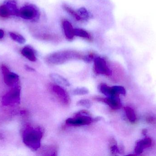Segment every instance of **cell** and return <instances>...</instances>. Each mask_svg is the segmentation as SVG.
I'll list each match as a JSON object with an SVG mask.
<instances>
[{"instance_id":"14","label":"cell","mask_w":156,"mask_h":156,"mask_svg":"<svg viewBox=\"0 0 156 156\" xmlns=\"http://www.w3.org/2000/svg\"><path fill=\"white\" fill-rule=\"evenodd\" d=\"M4 5L10 11L11 15L18 16L19 10L17 8L15 0H7L5 1Z\"/></svg>"},{"instance_id":"28","label":"cell","mask_w":156,"mask_h":156,"mask_svg":"<svg viewBox=\"0 0 156 156\" xmlns=\"http://www.w3.org/2000/svg\"><path fill=\"white\" fill-rule=\"evenodd\" d=\"M4 36V32L2 29H0V39H2Z\"/></svg>"},{"instance_id":"18","label":"cell","mask_w":156,"mask_h":156,"mask_svg":"<svg viewBox=\"0 0 156 156\" xmlns=\"http://www.w3.org/2000/svg\"><path fill=\"white\" fill-rule=\"evenodd\" d=\"M37 38L41 40H47V41H56L59 39L58 37L55 35L46 34L38 35L37 36Z\"/></svg>"},{"instance_id":"12","label":"cell","mask_w":156,"mask_h":156,"mask_svg":"<svg viewBox=\"0 0 156 156\" xmlns=\"http://www.w3.org/2000/svg\"><path fill=\"white\" fill-rule=\"evenodd\" d=\"M22 55L27 59L31 61H35L37 60L36 56L34 49L30 46L24 47L21 51Z\"/></svg>"},{"instance_id":"16","label":"cell","mask_w":156,"mask_h":156,"mask_svg":"<svg viewBox=\"0 0 156 156\" xmlns=\"http://www.w3.org/2000/svg\"><path fill=\"white\" fill-rule=\"evenodd\" d=\"M63 8L68 13L70 16L74 17L76 20L78 21H83L82 18L80 16L79 14L75 11L74 9H72L71 7L66 4L63 5Z\"/></svg>"},{"instance_id":"25","label":"cell","mask_w":156,"mask_h":156,"mask_svg":"<svg viewBox=\"0 0 156 156\" xmlns=\"http://www.w3.org/2000/svg\"><path fill=\"white\" fill-rule=\"evenodd\" d=\"M112 88L115 91L118 95L122 94L123 95H125L126 92L125 89L124 87L120 86H115L112 87Z\"/></svg>"},{"instance_id":"11","label":"cell","mask_w":156,"mask_h":156,"mask_svg":"<svg viewBox=\"0 0 156 156\" xmlns=\"http://www.w3.org/2000/svg\"><path fill=\"white\" fill-rule=\"evenodd\" d=\"M100 90L101 93L107 97H119L112 87H109L105 84H102L100 86Z\"/></svg>"},{"instance_id":"6","label":"cell","mask_w":156,"mask_h":156,"mask_svg":"<svg viewBox=\"0 0 156 156\" xmlns=\"http://www.w3.org/2000/svg\"><path fill=\"white\" fill-rule=\"evenodd\" d=\"M94 69L96 73L101 75L111 76L112 71L108 67L106 61L103 58L97 57L94 59Z\"/></svg>"},{"instance_id":"1","label":"cell","mask_w":156,"mask_h":156,"mask_svg":"<svg viewBox=\"0 0 156 156\" xmlns=\"http://www.w3.org/2000/svg\"><path fill=\"white\" fill-rule=\"evenodd\" d=\"M83 57L84 56L77 51L64 50L50 54L47 56L46 60L49 64L59 65L71 60H83Z\"/></svg>"},{"instance_id":"27","label":"cell","mask_w":156,"mask_h":156,"mask_svg":"<svg viewBox=\"0 0 156 156\" xmlns=\"http://www.w3.org/2000/svg\"><path fill=\"white\" fill-rule=\"evenodd\" d=\"M146 121L148 123L152 124H156V119L154 117H151V116L147 117L146 118Z\"/></svg>"},{"instance_id":"8","label":"cell","mask_w":156,"mask_h":156,"mask_svg":"<svg viewBox=\"0 0 156 156\" xmlns=\"http://www.w3.org/2000/svg\"><path fill=\"white\" fill-rule=\"evenodd\" d=\"M96 100L104 103L113 110L120 109L122 106L119 97H107L106 98L96 97Z\"/></svg>"},{"instance_id":"7","label":"cell","mask_w":156,"mask_h":156,"mask_svg":"<svg viewBox=\"0 0 156 156\" xmlns=\"http://www.w3.org/2000/svg\"><path fill=\"white\" fill-rule=\"evenodd\" d=\"M1 69L3 75L4 81L6 85L9 86H13L17 83L19 80L18 75L11 72L5 65H2Z\"/></svg>"},{"instance_id":"19","label":"cell","mask_w":156,"mask_h":156,"mask_svg":"<svg viewBox=\"0 0 156 156\" xmlns=\"http://www.w3.org/2000/svg\"><path fill=\"white\" fill-rule=\"evenodd\" d=\"M9 34L12 39H13L15 42L20 44H23L25 43V38L21 35L13 33V32H10Z\"/></svg>"},{"instance_id":"29","label":"cell","mask_w":156,"mask_h":156,"mask_svg":"<svg viewBox=\"0 0 156 156\" xmlns=\"http://www.w3.org/2000/svg\"><path fill=\"white\" fill-rule=\"evenodd\" d=\"M142 134H143L144 135H146L147 134V130L146 129H143V130H142Z\"/></svg>"},{"instance_id":"5","label":"cell","mask_w":156,"mask_h":156,"mask_svg":"<svg viewBox=\"0 0 156 156\" xmlns=\"http://www.w3.org/2000/svg\"><path fill=\"white\" fill-rule=\"evenodd\" d=\"M20 101V89L16 87L11 89L3 97V104L4 105H14Z\"/></svg>"},{"instance_id":"21","label":"cell","mask_w":156,"mask_h":156,"mask_svg":"<svg viewBox=\"0 0 156 156\" xmlns=\"http://www.w3.org/2000/svg\"><path fill=\"white\" fill-rule=\"evenodd\" d=\"M138 142L142 145L144 148H149L151 147L153 145L152 140H151V138L148 137H147L143 140H139Z\"/></svg>"},{"instance_id":"9","label":"cell","mask_w":156,"mask_h":156,"mask_svg":"<svg viewBox=\"0 0 156 156\" xmlns=\"http://www.w3.org/2000/svg\"><path fill=\"white\" fill-rule=\"evenodd\" d=\"M52 90L63 103L68 104L70 103L69 96L62 87L57 85H53L52 86Z\"/></svg>"},{"instance_id":"22","label":"cell","mask_w":156,"mask_h":156,"mask_svg":"<svg viewBox=\"0 0 156 156\" xmlns=\"http://www.w3.org/2000/svg\"><path fill=\"white\" fill-rule=\"evenodd\" d=\"M11 15L10 11L5 5L0 6V16L2 18H7Z\"/></svg>"},{"instance_id":"13","label":"cell","mask_w":156,"mask_h":156,"mask_svg":"<svg viewBox=\"0 0 156 156\" xmlns=\"http://www.w3.org/2000/svg\"><path fill=\"white\" fill-rule=\"evenodd\" d=\"M50 77L55 82L66 87H69L70 86V84L69 82L64 78V77L59 75V74L56 73H51L50 75Z\"/></svg>"},{"instance_id":"17","label":"cell","mask_w":156,"mask_h":156,"mask_svg":"<svg viewBox=\"0 0 156 156\" xmlns=\"http://www.w3.org/2000/svg\"><path fill=\"white\" fill-rule=\"evenodd\" d=\"M124 110L128 120L131 123H135L137 118L134 110L131 107L128 106L125 107Z\"/></svg>"},{"instance_id":"2","label":"cell","mask_w":156,"mask_h":156,"mask_svg":"<svg viewBox=\"0 0 156 156\" xmlns=\"http://www.w3.org/2000/svg\"><path fill=\"white\" fill-rule=\"evenodd\" d=\"M42 136L43 132L40 128L27 126L24 132L23 141L29 148L36 150L40 148Z\"/></svg>"},{"instance_id":"24","label":"cell","mask_w":156,"mask_h":156,"mask_svg":"<svg viewBox=\"0 0 156 156\" xmlns=\"http://www.w3.org/2000/svg\"><path fill=\"white\" fill-rule=\"evenodd\" d=\"M77 104L79 106H83L84 108H90L92 106V103L88 100H81L78 102Z\"/></svg>"},{"instance_id":"4","label":"cell","mask_w":156,"mask_h":156,"mask_svg":"<svg viewBox=\"0 0 156 156\" xmlns=\"http://www.w3.org/2000/svg\"><path fill=\"white\" fill-rule=\"evenodd\" d=\"M18 16L26 20L36 21L39 18L40 13L35 5H27L19 10Z\"/></svg>"},{"instance_id":"15","label":"cell","mask_w":156,"mask_h":156,"mask_svg":"<svg viewBox=\"0 0 156 156\" xmlns=\"http://www.w3.org/2000/svg\"><path fill=\"white\" fill-rule=\"evenodd\" d=\"M75 36L80 37L89 42H91L93 40L92 37L90 33L87 31L81 28L75 29Z\"/></svg>"},{"instance_id":"10","label":"cell","mask_w":156,"mask_h":156,"mask_svg":"<svg viewBox=\"0 0 156 156\" xmlns=\"http://www.w3.org/2000/svg\"><path fill=\"white\" fill-rule=\"evenodd\" d=\"M65 36L69 40H72L75 37V29L72 24L67 20H64L62 23Z\"/></svg>"},{"instance_id":"26","label":"cell","mask_w":156,"mask_h":156,"mask_svg":"<svg viewBox=\"0 0 156 156\" xmlns=\"http://www.w3.org/2000/svg\"><path fill=\"white\" fill-rule=\"evenodd\" d=\"M144 149V147L138 142H137L136 145L135 147V153L137 155L141 154L143 153Z\"/></svg>"},{"instance_id":"23","label":"cell","mask_w":156,"mask_h":156,"mask_svg":"<svg viewBox=\"0 0 156 156\" xmlns=\"http://www.w3.org/2000/svg\"><path fill=\"white\" fill-rule=\"evenodd\" d=\"M89 93V90L84 87L76 88L72 92L73 94L75 95H85V94H88Z\"/></svg>"},{"instance_id":"20","label":"cell","mask_w":156,"mask_h":156,"mask_svg":"<svg viewBox=\"0 0 156 156\" xmlns=\"http://www.w3.org/2000/svg\"><path fill=\"white\" fill-rule=\"evenodd\" d=\"M78 13L83 20H88L90 17V13L84 7H80L78 10Z\"/></svg>"},{"instance_id":"3","label":"cell","mask_w":156,"mask_h":156,"mask_svg":"<svg viewBox=\"0 0 156 156\" xmlns=\"http://www.w3.org/2000/svg\"><path fill=\"white\" fill-rule=\"evenodd\" d=\"M88 111L82 110L77 113L73 118H69L66 123L69 125L74 126L88 125L93 122Z\"/></svg>"}]
</instances>
